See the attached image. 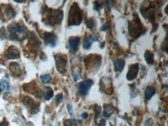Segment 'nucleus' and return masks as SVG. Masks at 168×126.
Returning <instances> with one entry per match:
<instances>
[{
	"label": "nucleus",
	"instance_id": "9b49d317",
	"mask_svg": "<svg viewBox=\"0 0 168 126\" xmlns=\"http://www.w3.org/2000/svg\"><path fill=\"white\" fill-rule=\"evenodd\" d=\"M114 70L116 72H122L125 67V60L123 59H116L113 61Z\"/></svg>",
	"mask_w": 168,
	"mask_h": 126
},
{
	"label": "nucleus",
	"instance_id": "9d476101",
	"mask_svg": "<svg viewBox=\"0 0 168 126\" xmlns=\"http://www.w3.org/2000/svg\"><path fill=\"white\" fill-rule=\"evenodd\" d=\"M95 41H96V38L93 36H87L84 37L83 41V48L86 50H89L91 47V45Z\"/></svg>",
	"mask_w": 168,
	"mask_h": 126
},
{
	"label": "nucleus",
	"instance_id": "2eb2a0df",
	"mask_svg": "<svg viewBox=\"0 0 168 126\" xmlns=\"http://www.w3.org/2000/svg\"><path fill=\"white\" fill-rule=\"evenodd\" d=\"M114 111V107L112 105H105L103 108V116L105 118H109Z\"/></svg>",
	"mask_w": 168,
	"mask_h": 126
},
{
	"label": "nucleus",
	"instance_id": "423d86ee",
	"mask_svg": "<svg viewBox=\"0 0 168 126\" xmlns=\"http://www.w3.org/2000/svg\"><path fill=\"white\" fill-rule=\"evenodd\" d=\"M43 38H44L45 44L47 45H50L52 47H54L57 44V40H58V37L54 34H53V33H44Z\"/></svg>",
	"mask_w": 168,
	"mask_h": 126
},
{
	"label": "nucleus",
	"instance_id": "aec40b11",
	"mask_svg": "<svg viewBox=\"0 0 168 126\" xmlns=\"http://www.w3.org/2000/svg\"><path fill=\"white\" fill-rule=\"evenodd\" d=\"M62 101H63V96H62L61 95H58V96L56 97V102H58V103H61Z\"/></svg>",
	"mask_w": 168,
	"mask_h": 126
},
{
	"label": "nucleus",
	"instance_id": "20e7f679",
	"mask_svg": "<svg viewBox=\"0 0 168 126\" xmlns=\"http://www.w3.org/2000/svg\"><path fill=\"white\" fill-rule=\"evenodd\" d=\"M56 60V67L58 70L61 73L66 72V66H67V60L63 57V55L58 54L55 57Z\"/></svg>",
	"mask_w": 168,
	"mask_h": 126
},
{
	"label": "nucleus",
	"instance_id": "7ed1b4c3",
	"mask_svg": "<svg viewBox=\"0 0 168 126\" xmlns=\"http://www.w3.org/2000/svg\"><path fill=\"white\" fill-rule=\"evenodd\" d=\"M92 85V80L88 79V80H84V81H81L78 84V87H77V93H78V95H81V96H84L85 95H87Z\"/></svg>",
	"mask_w": 168,
	"mask_h": 126
},
{
	"label": "nucleus",
	"instance_id": "412c9836",
	"mask_svg": "<svg viewBox=\"0 0 168 126\" xmlns=\"http://www.w3.org/2000/svg\"><path fill=\"white\" fill-rule=\"evenodd\" d=\"M68 110L69 111V114L71 115V116H73V112H72V106L71 105H68Z\"/></svg>",
	"mask_w": 168,
	"mask_h": 126
},
{
	"label": "nucleus",
	"instance_id": "f257e3e1",
	"mask_svg": "<svg viewBox=\"0 0 168 126\" xmlns=\"http://www.w3.org/2000/svg\"><path fill=\"white\" fill-rule=\"evenodd\" d=\"M82 20V12L76 3L71 7L68 14V26H78Z\"/></svg>",
	"mask_w": 168,
	"mask_h": 126
},
{
	"label": "nucleus",
	"instance_id": "6ab92c4d",
	"mask_svg": "<svg viewBox=\"0 0 168 126\" xmlns=\"http://www.w3.org/2000/svg\"><path fill=\"white\" fill-rule=\"evenodd\" d=\"M40 80L44 84H47V83L50 82L51 80V76L50 74H44V75L40 76Z\"/></svg>",
	"mask_w": 168,
	"mask_h": 126
},
{
	"label": "nucleus",
	"instance_id": "dca6fc26",
	"mask_svg": "<svg viewBox=\"0 0 168 126\" xmlns=\"http://www.w3.org/2000/svg\"><path fill=\"white\" fill-rule=\"evenodd\" d=\"M144 57H145V60L147 61V63H148V64L151 65L153 63L154 56H153V53L152 52L147 50V52L145 53V54H144Z\"/></svg>",
	"mask_w": 168,
	"mask_h": 126
},
{
	"label": "nucleus",
	"instance_id": "f8f14e48",
	"mask_svg": "<svg viewBox=\"0 0 168 126\" xmlns=\"http://www.w3.org/2000/svg\"><path fill=\"white\" fill-rule=\"evenodd\" d=\"M40 94H41L42 96H44V98H45V100L49 101L53 97L54 91H53V90L51 89V88H49V87H45V88H44V90L40 91Z\"/></svg>",
	"mask_w": 168,
	"mask_h": 126
},
{
	"label": "nucleus",
	"instance_id": "a211bd4d",
	"mask_svg": "<svg viewBox=\"0 0 168 126\" xmlns=\"http://www.w3.org/2000/svg\"><path fill=\"white\" fill-rule=\"evenodd\" d=\"M9 69H10V70L12 73H15V74H19L21 71L20 67H19V65L17 63H11L10 66H9Z\"/></svg>",
	"mask_w": 168,
	"mask_h": 126
},
{
	"label": "nucleus",
	"instance_id": "6e6552de",
	"mask_svg": "<svg viewBox=\"0 0 168 126\" xmlns=\"http://www.w3.org/2000/svg\"><path fill=\"white\" fill-rule=\"evenodd\" d=\"M79 42H80V38L77 37H71L69 38L68 46L70 47V50L72 52L75 53L78 50Z\"/></svg>",
	"mask_w": 168,
	"mask_h": 126
},
{
	"label": "nucleus",
	"instance_id": "ddd939ff",
	"mask_svg": "<svg viewBox=\"0 0 168 126\" xmlns=\"http://www.w3.org/2000/svg\"><path fill=\"white\" fill-rule=\"evenodd\" d=\"M140 27H141V25H140V23L136 21H133V26L130 24L129 26V30H130V34L131 35H134V34H137V33H140Z\"/></svg>",
	"mask_w": 168,
	"mask_h": 126
},
{
	"label": "nucleus",
	"instance_id": "0eeeda50",
	"mask_svg": "<svg viewBox=\"0 0 168 126\" xmlns=\"http://www.w3.org/2000/svg\"><path fill=\"white\" fill-rule=\"evenodd\" d=\"M139 68L140 67H139V65L137 63L132 64L130 67V68H129L128 73L126 74V79L130 81H132L134 79H136V77L138 75Z\"/></svg>",
	"mask_w": 168,
	"mask_h": 126
},
{
	"label": "nucleus",
	"instance_id": "f3484780",
	"mask_svg": "<svg viewBox=\"0 0 168 126\" xmlns=\"http://www.w3.org/2000/svg\"><path fill=\"white\" fill-rule=\"evenodd\" d=\"M0 89L4 92H9V81L5 79H2L0 81Z\"/></svg>",
	"mask_w": 168,
	"mask_h": 126
},
{
	"label": "nucleus",
	"instance_id": "4be33fe9",
	"mask_svg": "<svg viewBox=\"0 0 168 126\" xmlns=\"http://www.w3.org/2000/svg\"><path fill=\"white\" fill-rule=\"evenodd\" d=\"M95 5H96V7H95V10H97V11H99V10H101L102 9V6L103 5L101 4V5H99L98 3H96V4H95Z\"/></svg>",
	"mask_w": 168,
	"mask_h": 126
},
{
	"label": "nucleus",
	"instance_id": "b1692460",
	"mask_svg": "<svg viewBox=\"0 0 168 126\" xmlns=\"http://www.w3.org/2000/svg\"><path fill=\"white\" fill-rule=\"evenodd\" d=\"M0 126H8V124L7 123L2 122V123H0Z\"/></svg>",
	"mask_w": 168,
	"mask_h": 126
},
{
	"label": "nucleus",
	"instance_id": "1a4fd4ad",
	"mask_svg": "<svg viewBox=\"0 0 168 126\" xmlns=\"http://www.w3.org/2000/svg\"><path fill=\"white\" fill-rule=\"evenodd\" d=\"M6 57L7 58H9V60L12 59H16V58L19 57V51L16 47H10L8 49L7 52H6Z\"/></svg>",
	"mask_w": 168,
	"mask_h": 126
},
{
	"label": "nucleus",
	"instance_id": "39448f33",
	"mask_svg": "<svg viewBox=\"0 0 168 126\" xmlns=\"http://www.w3.org/2000/svg\"><path fill=\"white\" fill-rule=\"evenodd\" d=\"M62 19H63V12L60 10H55L51 12V14H50L49 18H48L49 22L53 25L61 23Z\"/></svg>",
	"mask_w": 168,
	"mask_h": 126
},
{
	"label": "nucleus",
	"instance_id": "5701e85b",
	"mask_svg": "<svg viewBox=\"0 0 168 126\" xmlns=\"http://www.w3.org/2000/svg\"><path fill=\"white\" fill-rule=\"evenodd\" d=\"M88 114H87V113H83V114L81 115V118H82L83 119L88 118Z\"/></svg>",
	"mask_w": 168,
	"mask_h": 126
},
{
	"label": "nucleus",
	"instance_id": "f03ea898",
	"mask_svg": "<svg viewBox=\"0 0 168 126\" xmlns=\"http://www.w3.org/2000/svg\"><path fill=\"white\" fill-rule=\"evenodd\" d=\"M9 34H10L11 40H17L18 35L19 34H23L26 33V28L23 25L19 23H12L8 27Z\"/></svg>",
	"mask_w": 168,
	"mask_h": 126
},
{
	"label": "nucleus",
	"instance_id": "4468645a",
	"mask_svg": "<svg viewBox=\"0 0 168 126\" xmlns=\"http://www.w3.org/2000/svg\"><path fill=\"white\" fill-rule=\"evenodd\" d=\"M156 93L155 88L152 86H148L145 90V98L147 100H150Z\"/></svg>",
	"mask_w": 168,
	"mask_h": 126
}]
</instances>
